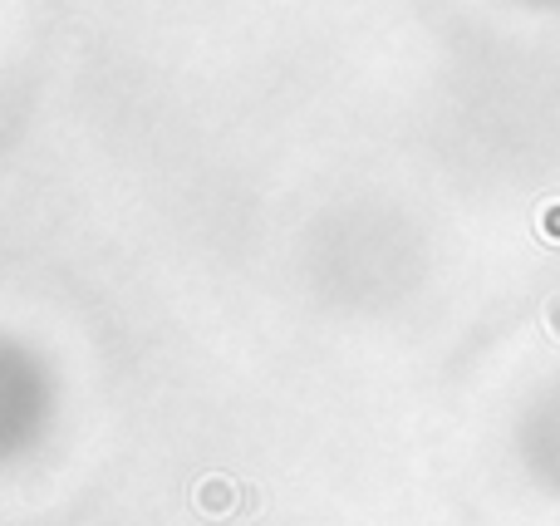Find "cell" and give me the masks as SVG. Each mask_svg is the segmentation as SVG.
I'll use <instances>...</instances> for the list:
<instances>
[{
    "instance_id": "obj_1",
    "label": "cell",
    "mask_w": 560,
    "mask_h": 526,
    "mask_svg": "<svg viewBox=\"0 0 560 526\" xmlns=\"http://www.w3.org/2000/svg\"><path fill=\"white\" fill-rule=\"evenodd\" d=\"M241 482H231V477H202L197 482V492H192V502H197V512L202 517H212V522H222V517H231V512H241Z\"/></svg>"
},
{
    "instance_id": "obj_2",
    "label": "cell",
    "mask_w": 560,
    "mask_h": 526,
    "mask_svg": "<svg viewBox=\"0 0 560 526\" xmlns=\"http://www.w3.org/2000/svg\"><path fill=\"white\" fill-rule=\"evenodd\" d=\"M536 227H541V236H546V241H556V246H560V202H546V207H541Z\"/></svg>"
},
{
    "instance_id": "obj_3",
    "label": "cell",
    "mask_w": 560,
    "mask_h": 526,
    "mask_svg": "<svg viewBox=\"0 0 560 526\" xmlns=\"http://www.w3.org/2000/svg\"><path fill=\"white\" fill-rule=\"evenodd\" d=\"M546 330L560 340V295H551V300H546Z\"/></svg>"
}]
</instances>
